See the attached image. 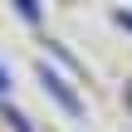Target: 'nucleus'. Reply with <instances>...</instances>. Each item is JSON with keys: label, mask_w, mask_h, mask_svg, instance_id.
<instances>
[{"label": "nucleus", "mask_w": 132, "mask_h": 132, "mask_svg": "<svg viewBox=\"0 0 132 132\" xmlns=\"http://www.w3.org/2000/svg\"><path fill=\"white\" fill-rule=\"evenodd\" d=\"M15 10H20V15H24V20H39V5H34V0H20V5H15Z\"/></svg>", "instance_id": "nucleus-3"}, {"label": "nucleus", "mask_w": 132, "mask_h": 132, "mask_svg": "<svg viewBox=\"0 0 132 132\" xmlns=\"http://www.w3.org/2000/svg\"><path fill=\"white\" fill-rule=\"evenodd\" d=\"M5 122H10V132H34V127H29V118H24L20 108H10V103H5Z\"/></svg>", "instance_id": "nucleus-2"}, {"label": "nucleus", "mask_w": 132, "mask_h": 132, "mask_svg": "<svg viewBox=\"0 0 132 132\" xmlns=\"http://www.w3.org/2000/svg\"><path fill=\"white\" fill-rule=\"evenodd\" d=\"M0 93H10V73L5 69H0Z\"/></svg>", "instance_id": "nucleus-4"}, {"label": "nucleus", "mask_w": 132, "mask_h": 132, "mask_svg": "<svg viewBox=\"0 0 132 132\" xmlns=\"http://www.w3.org/2000/svg\"><path fill=\"white\" fill-rule=\"evenodd\" d=\"M39 83H44V93H49V98H54V103H59L64 113H73V118L83 113V98H78V93H73V88H69V83H64V78H59V73H54L49 64L39 69Z\"/></svg>", "instance_id": "nucleus-1"}, {"label": "nucleus", "mask_w": 132, "mask_h": 132, "mask_svg": "<svg viewBox=\"0 0 132 132\" xmlns=\"http://www.w3.org/2000/svg\"><path fill=\"white\" fill-rule=\"evenodd\" d=\"M127 103H132V93H127Z\"/></svg>", "instance_id": "nucleus-5"}]
</instances>
